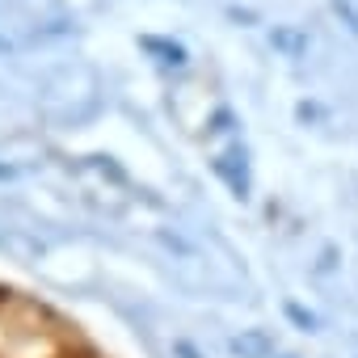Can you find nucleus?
Wrapping results in <instances>:
<instances>
[{"mask_svg":"<svg viewBox=\"0 0 358 358\" xmlns=\"http://www.w3.org/2000/svg\"><path fill=\"white\" fill-rule=\"evenodd\" d=\"M143 51H152V55H160V64H186V51L177 47V43H160V38H143L139 43Z\"/></svg>","mask_w":358,"mask_h":358,"instance_id":"f257e3e1","label":"nucleus"},{"mask_svg":"<svg viewBox=\"0 0 358 358\" xmlns=\"http://www.w3.org/2000/svg\"><path fill=\"white\" fill-rule=\"evenodd\" d=\"M232 345H236L241 354H249V358H270V341H266V333H241Z\"/></svg>","mask_w":358,"mask_h":358,"instance_id":"f03ea898","label":"nucleus"},{"mask_svg":"<svg viewBox=\"0 0 358 358\" xmlns=\"http://www.w3.org/2000/svg\"><path fill=\"white\" fill-rule=\"evenodd\" d=\"M282 312H287V316H291V320H295V324H299V329H308V333H312V329H316V316H312V312H303V308H299V303H287V308H282Z\"/></svg>","mask_w":358,"mask_h":358,"instance_id":"7ed1b4c3","label":"nucleus"},{"mask_svg":"<svg viewBox=\"0 0 358 358\" xmlns=\"http://www.w3.org/2000/svg\"><path fill=\"white\" fill-rule=\"evenodd\" d=\"M274 43H282L291 55H299V51H303V38H291V34H282V30H274Z\"/></svg>","mask_w":358,"mask_h":358,"instance_id":"20e7f679","label":"nucleus"},{"mask_svg":"<svg viewBox=\"0 0 358 358\" xmlns=\"http://www.w3.org/2000/svg\"><path fill=\"white\" fill-rule=\"evenodd\" d=\"M173 354H177V358H203L190 341H173Z\"/></svg>","mask_w":358,"mask_h":358,"instance_id":"39448f33","label":"nucleus"},{"mask_svg":"<svg viewBox=\"0 0 358 358\" xmlns=\"http://www.w3.org/2000/svg\"><path fill=\"white\" fill-rule=\"evenodd\" d=\"M337 13H341V17H345V22H350V30H354V34H358V13H354V9H350V5H345V0H337Z\"/></svg>","mask_w":358,"mask_h":358,"instance_id":"423d86ee","label":"nucleus"},{"mask_svg":"<svg viewBox=\"0 0 358 358\" xmlns=\"http://www.w3.org/2000/svg\"><path fill=\"white\" fill-rule=\"evenodd\" d=\"M9 177H13V169H9V164H0V182H9Z\"/></svg>","mask_w":358,"mask_h":358,"instance_id":"0eeeda50","label":"nucleus"},{"mask_svg":"<svg viewBox=\"0 0 358 358\" xmlns=\"http://www.w3.org/2000/svg\"><path fill=\"white\" fill-rule=\"evenodd\" d=\"M5 47H9V43H5V38H0V51H5Z\"/></svg>","mask_w":358,"mask_h":358,"instance_id":"6e6552de","label":"nucleus"}]
</instances>
